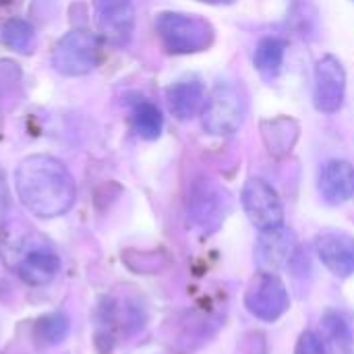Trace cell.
I'll list each match as a JSON object with an SVG mask.
<instances>
[{"label": "cell", "instance_id": "cell-11", "mask_svg": "<svg viewBox=\"0 0 354 354\" xmlns=\"http://www.w3.org/2000/svg\"><path fill=\"white\" fill-rule=\"evenodd\" d=\"M60 270V259L54 251L46 247H33L19 255L15 263L17 276L29 286H46L54 280Z\"/></svg>", "mask_w": 354, "mask_h": 354}, {"label": "cell", "instance_id": "cell-14", "mask_svg": "<svg viewBox=\"0 0 354 354\" xmlns=\"http://www.w3.org/2000/svg\"><path fill=\"white\" fill-rule=\"evenodd\" d=\"M322 340L326 344L328 354H353L354 353V336L348 322L336 313L326 311L322 317Z\"/></svg>", "mask_w": 354, "mask_h": 354}, {"label": "cell", "instance_id": "cell-10", "mask_svg": "<svg viewBox=\"0 0 354 354\" xmlns=\"http://www.w3.org/2000/svg\"><path fill=\"white\" fill-rule=\"evenodd\" d=\"M315 251L322 263L336 276L348 278L354 274V239L344 232H322L315 239Z\"/></svg>", "mask_w": 354, "mask_h": 354}, {"label": "cell", "instance_id": "cell-20", "mask_svg": "<svg viewBox=\"0 0 354 354\" xmlns=\"http://www.w3.org/2000/svg\"><path fill=\"white\" fill-rule=\"evenodd\" d=\"M295 354H328L326 344L319 334L315 332H303L297 340Z\"/></svg>", "mask_w": 354, "mask_h": 354}, {"label": "cell", "instance_id": "cell-1", "mask_svg": "<svg viewBox=\"0 0 354 354\" xmlns=\"http://www.w3.org/2000/svg\"><path fill=\"white\" fill-rule=\"evenodd\" d=\"M15 189L25 209L37 218H58L66 214L77 197L68 168L52 156H31L23 160L15 172Z\"/></svg>", "mask_w": 354, "mask_h": 354}, {"label": "cell", "instance_id": "cell-13", "mask_svg": "<svg viewBox=\"0 0 354 354\" xmlns=\"http://www.w3.org/2000/svg\"><path fill=\"white\" fill-rule=\"evenodd\" d=\"M166 100L178 120H189L205 106V89L199 81H178L168 87Z\"/></svg>", "mask_w": 354, "mask_h": 354}, {"label": "cell", "instance_id": "cell-19", "mask_svg": "<svg viewBox=\"0 0 354 354\" xmlns=\"http://www.w3.org/2000/svg\"><path fill=\"white\" fill-rule=\"evenodd\" d=\"M2 39L12 50L29 52V48L33 46V27H31L29 21L15 17V19H10V21L4 23V27H2Z\"/></svg>", "mask_w": 354, "mask_h": 354}, {"label": "cell", "instance_id": "cell-16", "mask_svg": "<svg viewBox=\"0 0 354 354\" xmlns=\"http://www.w3.org/2000/svg\"><path fill=\"white\" fill-rule=\"evenodd\" d=\"M68 334V317L64 313H50L33 324V340L39 346H56Z\"/></svg>", "mask_w": 354, "mask_h": 354}, {"label": "cell", "instance_id": "cell-12", "mask_svg": "<svg viewBox=\"0 0 354 354\" xmlns=\"http://www.w3.org/2000/svg\"><path fill=\"white\" fill-rule=\"evenodd\" d=\"M317 187L332 205L351 201L354 197V166L346 160H330L319 172Z\"/></svg>", "mask_w": 354, "mask_h": 354}, {"label": "cell", "instance_id": "cell-2", "mask_svg": "<svg viewBox=\"0 0 354 354\" xmlns=\"http://www.w3.org/2000/svg\"><path fill=\"white\" fill-rule=\"evenodd\" d=\"M156 29L170 54L203 52L214 41V27L197 15L162 12L156 19Z\"/></svg>", "mask_w": 354, "mask_h": 354}, {"label": "cell", "instance_id": "cell-15", "mask_svg": "<svg viewBox=\"0 0 354 354\" xmlns=\"http://www.w3.org/2000/svg\"><path fill=\"white\" fill-rule=\"evenodd\" d=\"M286 44L280 37H263L255 50V66L266 77H276L284 62Z\"/></svg>", "mask_w": 354, "mask_h": 354}, {"label": "cell", "instance_id": "cell-17", "mask_svg": "<svg viewBox=\"0 0 354 354\" xmlns=\"http://www.w3.org/2000/svg\"><path fill=\"white\" fill-rule=\"evenodd\" d=\"M133 127L143 139H158L164 129V116L158 106L149 102H139L133 110Z\"/></svg>", "mask_w": 354, "mask_h": 354}, {"label": "cell", "instance_id": "cell-6", "mask_svg": "<svg viewBox=\"0 0 354 354\" xmlns=\"http://www.w3.org/2000/svg\"><path fill=\"white\" fill-rule=\"evenodd\" d=\"M243 207L251 224L263 232L284 226V207L270 183L263 178H249L243 187Z\"/></svg>", "mask_w": 354, "mask_h": 354}, {"label": "cell", "instance_id": "cell-22", "mask_svg": "<svg viewBox=\"0 0 354 354\" xmlns=\"http://www.w3.org/2000/svg\"><path fill=\"white\" fill-rule=\"evenodd\" d=\"M8 2H12V0H0V4H8Z\"/></svg>", "mask_w": 354, "mask_h": 354}, {"label": "cell", "instance_id": "cell-3", "mask_svg": "<svg viewBox=\"0 0 354 354\" xmlns=\"http://www.w3.org/2000/svg\"><path fill=\"white\" fill-rule=\"evenodd\" d=\"M245 118V97L239 87L218 83L203 106V129L209 135L228 137L239 131Z\"/></svg>", "mask_w": 354, "mask_h": 354}, {"label": "cell", "instance_id": "cell-21", "mask_svg": "<svg viewBox=\"0 0 354 354\" xmlns=\"http://www.w3.org/2000/svg\"><path fill=\"white\" fill-rule=\"evenodd\" d=\"M201 2H207V4H232L234 0H201Z\"/></svg>", "mask_w": 354, "mask_h": 354}, {"label": "cell", "instance_id": "cell-5", "mask_svg": "<svg viewBox=\"0 0 354 354\" xmlns=\"http://www.w3.org/2000/svg\"><path fill=\"white\" fill-rule=\"evenodd\" d=\"M100 60V41L89 31H71L58 39L52 52V66L66 77H81L95 68Z\"/></svg>", "mask_w": 354, "mask_h": 354}, {"label": "cell", "instance_id": "cell-9", "mask_svg": "<svg viewBox=\"0 0 354 354\" xmlns=\"http://www.w3.org/2000/svg\"><path fill=\"white\" fill-rule=\"evenodd\" d=\"M297 257V239L295 232L286 226L259 232L255 245V259L263 272H276Z\"/></svg>", "mask_w": 354, "mask_h": 354}, {"label": "cell", "instance_id": "cell-7", "mask_svg": "<svg viewBox=\"0 0 354 354\" xmlns=\"http://www.w3.org/2000/svg\"><path fill=\"white\" fill-rule=\"evenodd\" d=\"M346 93V73L342 62L328 54L315 66V89L313 102L315 108L324 114H334L342 108Z\"/></svg>", "mask_w": 354, "mask_h": 354}, {"label": "cell", "instance_id": "cell-18", "mask_svg": "<svg viewBox=\"0 0 354 354\" xmlns=\"http://www.w3.org/2000/svg\"><path fill=\"white\" fill-rule=\"evenodd\" d=\"M191 216L201 226L218 224L220 218H224L220 212V195L212 189L197 191L193 195V201H191Z\"/></svg>", "mask_w": 354, "mask_h": 354}, {"label": "cell", "instance_id": "cell-8", "mask_svg": "<svg viewBox=\"0 0 354 354\" xmlns=\"http://www.w3.org/2000/svg\"><path fill=\"white\" fill-rule=\"evenodd\" d=\"M93 12L102 35L110 44L124 46L131 39L135 27L133 0H93Z\"/></svg>", "mask_w": 354, "mask_h": 354}, {"label": "cell", "instance_id": "cell-4", "mask_svg": "<svg viewBox=\"0 0 354 354\" xmlns=\"http://www.w3.org/2000/svg\"><path fill=\"white\" fill-rule=\"evenodd\" d=\"M245 307L253 317L274 324L288 311L290 297L284 282L274 272L261 270L251 278L245 290Z\"/></svg>", "mask_w": 354, "mask_h": 354}]
</instances>
